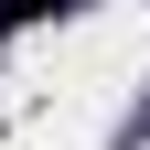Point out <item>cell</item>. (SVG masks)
<instances>
[{
    "mask_svg": "<svg viewBox=\"0 0 150 150\" xmlns=\"http://www.w3.org/2000/svg\"><path fill=\"white\" fill-rule=\"evenodd\" d=\"M43 11H64V0H0V32H22V22H43Z\"/></svg>",
    "mask_w": 150,
    "mask_h": 150,
    "instance_id": "6da1fadb",
    "label": "cell"
}]
</instances>
